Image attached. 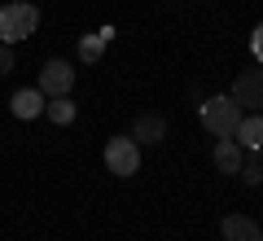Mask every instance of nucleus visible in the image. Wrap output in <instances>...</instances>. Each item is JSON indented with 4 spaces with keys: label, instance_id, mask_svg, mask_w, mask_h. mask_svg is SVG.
I'll return each mask as SVG.
<instances>
[{
    "label": "nucleus",
    "instance_id": "f257e3e1",
    "mask_svg": "<svg viewBox=\"0 0 263 241\" xmlns=\"http://www.w3.org/2000/svg\"><path fill=\"white\" fill-rule=\"evenodd\" d=\"M40 27V9L35 5H27V0H9L5 9H0V44H18V40L35 35Z\"/></svg>",
    "mask_w": 263,
    "mask_h": 241
},
{
    "label": "nucleus",
    "instance_id": "f03ea898",
    "mask_svg": "<svg viewBox=\"0 0 263 241\" xmlns=\"http://www.w3.org/2000/svg\"><path fill=\"white\" fill-rule=\"evenodd\" d=\"M241 105L233 101V97H206V101H202V127L211 132V136H233L237 132V123H241Z\"/></svg>",
    "mask_w": 263,
    "mask_h": 241
},
{
    "label": "nucleus",
    "instance_id": "7ed1b4c3",
    "mask_svg": "<svg viewBox=\"0 0 263 241\" xmlns=\"http://www.w3.org/2000/svg\"><path fill=\"white\" fill-rule=\"evenodd\" d=\"M105 167L114 171V176H136V171H141V145H136V140L132 136H110L105 140Z\"/></svg>",
    "mask_w": 263,
    "mask_h": 241
},
{
    "label": "nucleus",
    "instance_id": "20e7f679",
    "mask_svg": "<svg viewBox=\"0 0 263 241\" xmlns=\"http://www.w3.org/2000/svg\"><path fill=\"white\" fill-rule=\"evenodd\" d=\"M228 97H233L246 114H263V66L254 62L250 70H241L233 79V92H228Z\"/></svg>",
    "mask_w": 263,
    "mask_h": 241
},
{
    "label": "nucleus",
    "instance_id": "39448f33",
    "mask_svg": "<svg viewBox=\"0 0 263 241\" xmlns=\"http://www.w3.org/2000/svg\"><path fill=\"white\" fill-rule=\"evenodd\" d=\"M70 88H75V66L66 62V57H48L44 70H40V92L48 97H70Z\"/></svg>",
    "mask_w": 263,
    "mask_h": 241
},
{
    "label": "nucleus",
    "instance_id": "423d86ee",
    "mask_svg": "<svg viewBox=\"0 0 263 241\" xmlns=\"http://www.w3.org/2000/svg\"><path fill=\"white\" fill-rule=\"evenodd\" d=\"M132 140H136V145H162V140H167V119H162V114H141V119L132 123Z\"/></svg>",
    "mask_w": 263,
    "mask_h": 241
},
{
    "label": "nucleus",
    "instance_id": "0eeeda50",
    "mask_svg": "<svg viewBox=\"0 0 263 241\" xmlns=\"http://www.w3.org/2000/svg\"><path fill=\"white\" fill-rule=\"evenodd\" d=\"M233 140H237L241 149H250V154H259V149H263V114H241Z\"/></svg>",
    "mask_w": 263,
    "mask_h": 241
},
{
    "label": "nucleus",
    "instance_id": "6e6552de",
    "mask_svg": "<svg viewBox=\"0 0 263 241\" xmlns=\"http://www.w3.org/2000/svg\"><path fill=\"white\" fill-rule=\"evenodd\" d=\"M9 110H13V119H40V114H44V92H40V88H18L13 101H9Z\"/></svg>",
    "mask_w": 263,
    "mask_h": 241
},
{
    "label": "nucleus",
    "instance_id": "1a4fd4ad",
    "mask_svg": "<svg viewBox=\"0 0 263 241\" xmlns=\"http://www.w3.org/2000/svg\"><path fill=\"white\" fill-rule=\"evenodd\" d=\"M241 145H237V140L233 136H219L215 140V167L219 171H228V176H237V171H241Z\"/></svg>",
    "mask_w": 263,
    "mask_h": 241
},
{
    "label": "nucleus",
    "instance_id": "9d476101",
    "mask_svg": "<svg viewBox=\"0 0 263 241\" xmlns=\"http://www.w3.org/2000/svg\"><path fill=\"white\" fill-rule=\"evenodd\" d=\"M219 232H224V241H254V232H259V224H254L250 215H224V224H219Z\"/></svg>",
    "mask_w": 263,
    "mask_h": 241
},
{
    "label": "nucleus",
    "instance_id": "9b49d317",
    "mask_svg": "<svg viewBox=\"0 0 263 241\" xmlns=\"http://www.w3.org/2000/svg\"><path fill=\"white\" fill-rule=\"evenodd\" d=\"M44 119L57 123V127L75 123V101H70V97H48V101H44Z\"/></svg>",
    "mask_w": 263,
    "mask_h": 241
},
{
    "label": "nucleus",
    "instance_id": "f8f14e48",
    "mask_svg": "<svg viewBox=\"0 0 263 241\" xmlns=\"http://www.w3.org/2000/svg\"><path fill=\"white\" fill-rule=\"evenodd\" d=\"M237 176H241L246 184H263V167H259V154L241 158V171H237Z\"/></svg>",
    "mask_w": 263,
    "mask_h": 241
},
{
    "label": "nucleus",
    "instance_id": "ddd939ff",
    "mask_svg": "<svg viewBox=\"0 0 263 241\" xmlns=\"http://www.w3.org/2000/svg\"><path fill=\"white\" fill-rule=\"evenodd\" d=\"M101 48H105L101 31H97V35H84V44H79V57H84V62H101Z\"/></svg>",
    "mask_w": 263,
    "mask_h": 241
},
{
    "label": "nucleus",
    "instance_id": "4468645a",
    "mask_svg": "<svg viewBox=\"0 0 263 241\" xmlns=\"http://www.w3.org/2000/svg\"><path fill=\"white\" fill-rule=\"evenodd\" d=\"M250 53H254V62L263 66V22H259L254 31H250Z\"/></svg>",
    "mask_w": 263,
    "mask_h": 241
},
{
    "label": "nucleus",
    "instance_id": "2eb2a0df",
    "mask_svg": "<svg viewBox=\"0 0 263 241\" xmlns=\"http://www.w3.org/2000/svg\"><path fill=\"white\" fill-rule=\"evenodd\" d=\"M5 75H13V48L9 44H0V79Z\"/></svg>",
    "mask_w": 263,
    "mask_h": 241
},
{
    "label": "nucleus",
    "instance_id": "dca6fc26",
    "mask_svg": "<svg viewBox=\"0 0 263 241\" xmlns=\"http://www.w3.org/2000/svg\"><path fill=\"white\" fill-rule=\"evenodd\" d=\"M254 241H263V228H259V232H254Z\"/></svg>",
    "mask_w": 263,
    "mask_h": 241
},
{
    "label": "nucleus",
    "instance_id": "f3484780",
    "mask_svg": "<svg viewBox=\"0 0 263 241\" xmlns=\"http://www.w3.org/2000/svg\"><path fill=\"white\" fill-rule=\"evenodd\" d=\"M259 167H263V149H259Z\"/></svg>",
    "mask_w": 263,
    "mask_h": 241
}]
</instances>
